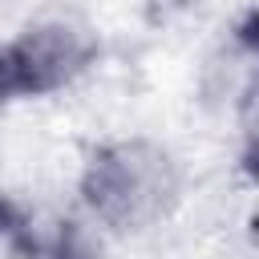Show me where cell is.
Segmentation results:
<instances>
[{"mask_svg": "<svg viewBox=\"0 0 259 259\" xmlns=\"http://www.w3.org/2000/svg\"><path fill=\"white\" fill-rule=\"evenodd\" d=\"M182 194L186 170L178 154L150 134H121L93 146L77 174V202L109 239L162 227L182 206Z\"/></svg>", "mask_w": 259, "mask_h": 259, "instance_id": "obj_1", "label": "cell"}, {"mask_svg": "<svg viewBox=\"0 0 259 259\" xmlns=\"http://www.w3.org/2000/svg\"><path fill=\"white\" fill-rule=\"evenodd\" d=\"M101 57V36L73 12H49L0 40V105L73 89Z\"/></svg>", "mask_w": 259, "mask_h": 259, "instance_id": "obj_2", "label": "cell"}, {"mask_svg": "<svg viewBox=\"0 0 259 259\" xmlns=\"http://www.w3.org/2000/svg\"><path fill=\"white\" fill-rule=\"evenodd\" d=\"M235 158L243 178L259 182V65L247 73V81L235 93Z\"/></svg>", "mask_w": 259, "mask_h": 259, "instance_id": "obj_3", "label": "cell"}]
</instances>
